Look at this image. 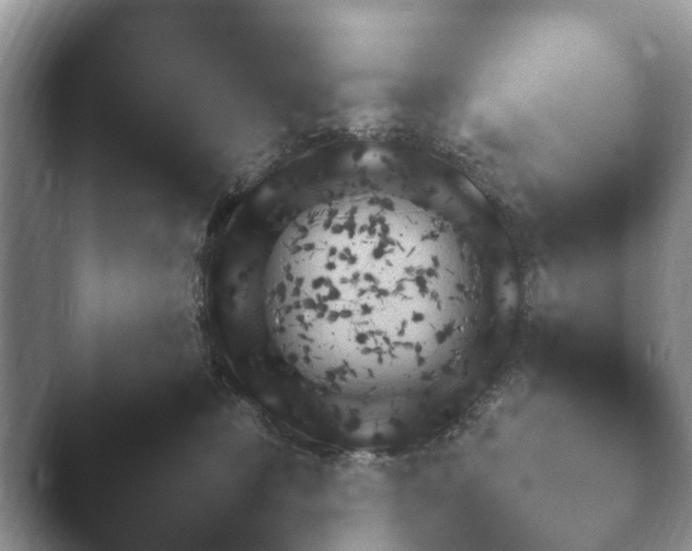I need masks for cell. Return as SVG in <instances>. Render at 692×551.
<instances>
[{
	"label": "cell",
	"mask_w": 692,
	"mask_h": 551,
	"mask_svg": "<svg viewBox=\"0 0 692 551\" xmlns=\"http://www.w3.org/2000/svg\"><path fill=\"white\" fill-rule=\"evenodd\" d=\"M275 202L265 227L228 239L212 272L219 300L247 323L257 385L355 425L425 415L487 267L392 178L321 181Z\"/></svg>",
	"instance_id": "cell-1"
}]
</instances>
